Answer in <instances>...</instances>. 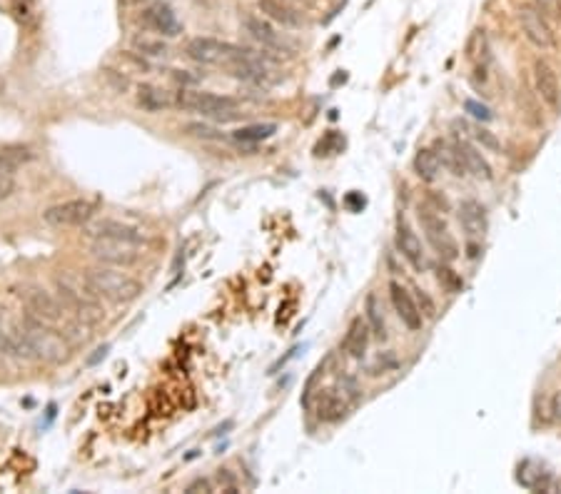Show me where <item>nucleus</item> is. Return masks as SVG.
I'll return each mask as SVG.
<instances>
[{
	"mask_svg": "<svg viewBox=\"0 0 561 494\" xmlns=\"http://www.w3.org/2000/svg\"><path fill=\"white\" fill-rule=\"evenodd\" d=\"M85 285L95 297H105L112 302H132L143 292V285L135 277L120 272L117 268H110V265L90 268L85 272Z\"/></svg>",
	"mask_w": 561,
	"mask_h": 494,
	"instance_id": "1",
	"label": "nucleus"
},
{
	"mask_svg": "<svg viewBox=\"0 0 561 494\" xmlns=\"http://www.w3.org/2000/svg\"><path fill=\"white\" fill-rule=\"evenodd\" d=\"M175 95V108L180 110H195L207 117H217V120H232L237 117V100L227 95H215L205 90H190L180 88Z\"/></svg>",
	"mask_w": 561,
	"mask_h": 494,
	"instance_id": "2",
	"label": "nucleus"
},
{
	"mask_svg": "<svg viewBox=\"0 0 561 494\" xmlns=\"http://www.w3.org/2000/svg\"><path fill=\"white\" fill-rule=\"evenodd\" d=\"M23 329H25V337H27V344H30V352L33 357L43 360V362H50V364H58L62 360H68V342L62 340V335H58L55 329L45 327L43 320L38 317H27L23 322Z\"/></svg>",
	"mask_w": 561,
	"mask_h": 494,
	"instance_id": "3",
	"label": "nucleus"
},
{
	"mask_svg": "<svg viewBox=\"0 0 561 494\" xmlns=\"http://www.w3.org/2000/svg\"><path fill=\"white\" fill-rule=\"evenodd\" d=\"M185 53L190 55L195 62H200V65H222V68H225L230 60L245 55L247 48L235 45V43L217 40V38H192V40L187 43Z\"/></svg>",
	"mask_w": 561,
	"mask_h": 494,
	"instance_id": "4",
	"label": "nucleus"
},
{
	"mask_svg": "<svg viewBox=\"0 0 561 494\" xmlns=\"http://www.w3.org/2000/svg\"><path fill=\"white\" fill-rule=\"evenodd\" d=\"M93 257L100 265H110V268H132L140 260V250L135 242L125 240H110V237H95L93 242Z\"/></svg>",
	"mask_w": 561,
	"mask_h": 494,
	"instance_id": "5",
	"label": "nucleus"
},
{
	"mask_svg": "<svg viewBox=\"0 0 561 494\" xmlns=\"http://www.w3.org/2000/svg\"><path fill=\"white\" fill-rule=\"evenodd\" d=\"M419 222H422V230H425L427 240H429V245L439 252V257L446 262L457 260L459 247H457V242H454L452 235H449V230H446L444 220L439 217L437 213H431V210L422 207V210H419Z\"/></svg>",
	"mask_w": 561,
	"mask_h": 494,
	"instance_id": "6",
	"label": "nucleus"
},
{
	"mask_svg": "<svg viewBox=\"0 0 561 494\" xmlns=\"http://www.w3.org/2000/svg\"><path fill=\"white\" fill-rule=\"evenodd\" d=\"M519 23L521 30L527 35V40L536 45L539 50H551L556 45V35L551 23L536 10L534 5H521L519 8Z\"/></svg>",
	"mask_w": 561,
	"mask_h": 494,
	"instance_id": "7",
	"label": "nucleus"
},
{
	"mask_svg": "<svg viewBox=\"0 0 561 494\" xmlns=\"http://www.w3.org/2000/svg\"><path fill=\"white\" fill-rule=\"evenodd\" d=\"M242 27H245V33L250 35L252 40H257L262 48L270 50V53H280V55L294 53L292 43H289L282 33H277V30H274L265 18H260V15H245V18H242Z\"/></svg>",
	"mask_w": 561,
	"mask_h": 494,
	"instance_id": "8",
	"label": "nucleus"
},
{
	"mask_svg": "<svg viewBox=\"0 0 561 494\" xmlns=\"http://www.w3.org/2000/svg\"><path fill=\"white\" fill-rule=\"evenodd\" d=\"M95 215V205L88 200H68V202H58L43 213V220L55 227H77L85 225L90 217Z\"/></svg>",
	"mask_w": 561,
	"mask_h": 494,
	"instance_id": "9",
	"label": "nucleus"
},
{
	"mask_svg": "<svg viewBox=\"0 0 561 494\" xmlns=\"http://www.w3.org/2000/svg\"><path fill=\"white\" fill-rule=\"evenodd\" d=\"M534 88H536V95L541 97V103L547 105L549 110L559 113V110H561L559 75H556V70L551 68L547 60H536L534 62Z\"/></svg>",
	"mask_w": 561,
	"mask_h": 494,
	"instance_id": "10",
	"label": "nucleus"
},
{
	"mask_svg": "<svg viewBox=\"0 0 561 494\" xmlns=\"http://www.w3.org/2000/svg\"><path fill=\"white\" fill-rule=\"evenodd\" d=\"M58 292H60V302L70 312H75L77 320H82V322H88V325H97L105 320L103 307H100L93 297H82L80 292H75V290L62 285V282H58Z\"/></svg>",
	"mask_w": 561,
	"mask_h": 494,
	"instance_id": "11",
	"label": "nucleus"
},
{
	"mask_svg": "<svg viewBox=\"0 0 561 494\" xmlns=\"http://www.w3.org/2000/svg\"><path fill=\"white\" fill-rule=\"evenodd\" d=\"M390 297H392V305H394V309H397V315H399V320H402L404 327L411 329V332L422 329L425 315H422L417 300H414L399 282H390Z\"/></svg>",
	"mask_w": 561,
	"mask_h": 494,
	"instance_id": "12",
	"label": "nucleus"
},
{
	"mask_svg": "<svg viewBox=\"0 0 561 494\" xmlns=\"http://www.w3.org/2000/svg\"><path fill=\"white\" fill-rule=\"evenodd\" d=\"M397 250L402 252V257L409 262L414 270H425L427 268L422 242H419V237L414 235V230H411V227L407 225L402 217H399V222H397Z\"/></svg>",
	"mask_w": 561,
	"mask_h": 494,
	"instance_id": "13",
	"label": "nucleus"
},
{
	"mask_svg": "<svg viewBox=\"0 0 561 494\" xmlns=\"http://www.w3.org/2000/svg\"><path fill=\"white\" fill-rule=\"evenodd\" d=\"M25 305L27 309H30V315L43 320V322H58L62 315L60 302L53 300V297H50L48 292H43V290H30L25 295Z\"/></svg>",
	"mask_w": 561,
	"mask_h": 494,
	"instance_id": "14",
	"label": "nucleus"
},
{
	"mask_svg": "<svg viewBox=\"0 0 561 494\" xmlns=\"http://www.w3.org/2000/svg\"><path fill=\"white\" fill-rule=\"evenodd\" d=\"M454 150H457V155L462 158V163H464L466 172H472L474 178H479V180H492V165L486 163L484 155H481L469 140L459 137L457 143H454Z\"/></svg>",
	"mask_w": 561,
	"mask_h": 494,
	"instance_id": "15",
	"label": "nucleus"
},
{
	"mask_svg": "<svg viewBox=\"0 0 561 494\" xmlns=\"http://www.w3.org/2000/svg\"><path fill=\"white\" fill-rule=\"evenodd\" d=\"M262 15H267L270 21L280 23L282 27H302L305 25V18L302 13H297L287 0H257Z\"/></svg>",
	"mask_w": 561,
	"mask_h": 494,
	"instance_id": "16",
	"label": "nucleus"
},
{
	"mask_svg": "<svg viewBox=\"0 0 561 494\" xmlns=\"http://www.w3.org/2000/svg\"><path fill=\"white\" fill-rule=\"evenodd\" d=\"M90 235L95 237H110V240H125V242H140L145 240V235L132 225H125V222H117V220H103V222H95L90 227Z\"/></svg>",
	"mask_w": 561,
	"mask_h": 494,
	"instance_id": "17",
	"label": "nucleus"
},
{
	"mask_svg": "<svg viewBox=\"0 0 561 494\" xmlns=\"http://www.w3.org/2000/svg\"><path fill=\"white\" fill-rule=\"evenodd\" d=\"M370 325L364 322L362 317H355L352 322H349L347 327V335H344L342 340V347L344 352H347L349 357H355V360H362L364 352H367V344H370Z\"/></svg>",
	"mask_w": 561,
	"mask_h": 494,
	"instance_id": "18",
	"label": "nucleus"
},
{
	"mask_svg": "<svg viewBox=\"0 0 561 494\" xmlns=\"http://www.w3.org/2000/svg\"><path fill=\"white\" fill-rule=\"evenodd\" d=\"M315 412L322 422H337L347 412V399L337 390H320L315 399Z\"/></svg>",
	"mask_w": 561,
	"mask_h": 494,
	"instance_id": "19",
	"label": "nucleus"
},
{
	"mask_svg": "<svg viewBox=\"0 0 561 494\" xmlns=\"http://www.w3.org/2000/svg\"><path fill=\"white\" fill-rule=\"evenodd\" d=\"M145 23H147L150 27H155L158 33L167 35V38H175V35L182 30L178 23V15L172 13L170 5H163V3L145 10Z\"/></svg>",
	"mask_w": 561,
	"mask_h": 494,
	"instance_id": "20",
	"label": "nucleus"
},
{
	"mask_svg": "<svg viewBox=\"0 0 561 494\" xmlns=\"http://www.w3.org/2000/svg\"><path fill=\"white\" fill-rule=\"evenodd\" d=\"M459 222L464 227L466 233L472 237H479V235L486 233V213L484 207L477 202V200H464L462 207H459Z\"/></svg>",
	"mask_w": 561,
	"mask_h": 494,
	"instance_id": "21",
	"label": "nucleus"
},
{
	"mask_svg": "<svg viewBox=\"0 0 561 494\" xmlns=\"http://www.w3.org/2000/svg\"><path fill=\"white\" fill-rule=\"evenodd\" d=\"M137 105L147 110V113H160V110H167L175 105V95L155 88V85H140L137 88Z\"/></svg>",
	"mask_w": 561,
	"mask_h": 494,
	"instance_id": "22",
	"label": "nucleus"
},
{
	"mask_svg": "<svg viewBox=\"0 0 561 494\" xmlns=\"http://www.w3.org/2000/svg\"><path fill=\"white\" fill-rule=\"evenodd\" d=\"M364 315H367V325L374 332L377 340H387V320H384V307L382 300L377 297V292H370L364 300Z\"/></svg>",
	"mask_w": 561,
	"mask_h": 494,
	"instance_id": "23",
	"label": "nucleus"
},
{
	"mask_svg": "<svg viewBox=\"0 0 561 494\" xmlns=\"http://www.w3.org/2000/svg\"><path fill=\"white\" fill-rule=\"evenodd\" d=\"M414 172H417L419 180L434 183L439 178V172H442V158L429 148H422L417 152V158H414Z\"/></svg>",
	"mask_w": 561,
	"mask_h": 494,
	"instance_id": "24",
	"label": "nucleus"
},
{
	"mask_svg": "<svg viewBox=\"0 0 561 494\" xmlns=\"http://www.w3.org/2000/svg\"><path fill=\"white\" fill-rule=\"evenodd\" d=\"M132 50L143 58H165L170 53L167 43L163 38H152V35H135L132 38Z\"/></svg>",
	"mask_w": 561,
	"mask_h": 494,
	"instance_id": "25",
	"label": "nucleus"
},
{
	"mask_svg": "<svg viewBox=\"0 0 561 494\" xmlns=\"http://www.w3.org/2000/svg\"><path fill=\"white\" fill-rule=\"evenodd\" d=\"M277 125L265 123V125H245V128H237L232 132V137L237 143H260V140H267V137L274 135Z\"/></svg>",
	"mask_w": 561,
	"mask_h": 494,
	"instance_id": "26",
	"label": "nucleus"
},
{
	"mask_svg": "<svg viewBox=\"0 0 561 494\" xmlns=\"http://www.w3.org/2000/svg\"><path fill=\"white\" fill-rule=\"evenodd\" d=\"M185 132L198 140H225V132H219L217 128L213 125H205V123H190L185 125Z\"/></svg>",
	"mask_w": 561,
	"mask_h": 494,
	"instance_id": "27",
	"label": "nucleus"
},
{
	"mask_svg": "<svg viewBox=\"0 0 561 494\" xmlns=\"http://www.w3.org/2000/svg\"><path fill=\"white\" fill-rule=\"evenodd\" d=\"M437 280H439V285L446 290V292H459L462 285H464L462 277H459L452 268H446V265H439V268H437Z\"/></svg>",
	"mask_w": 561,
	"mask_h": 494,
	"instance_id": "28",
	"label": "nucleus"
},
{
	"mask_svg": "<svg viewBox=\"0 0 561 494\" xmlns=\"http://www.w3.org/2000/svg\"><path fill=\"white\" fill-rule=\"evenodd\" d=\"M442 165H446V167L452 170L454 178H464L466 175V167L464 163H462V158L457 155V150H454V145L452 148H444V152H442Z\"/></svg>",
	"mask_w": 561,
	"mask_h": 494,
	"instance_id": "29",
	"label": "nucleus"
},
{
	"mask_svg": "<svg viewBox=\"0 0 561 494\" xmlns=\"http://www.w3.org/2000/svg\"><path fill=\"white\" fill-rule=\"evenodd\" d=\"M534 8L547 21H561V0H534Z\"/></svg>",
	"mask_w": 561,
	"mask_h": 494,
	"instance_id": "30",
	"label": "nucleus"
},
{
	"mask_svg": "<svg viewBox=\"0 0 561 494\" xmlns=\"http://www.w3.org/2000/svg\"><path fill=\"white\" fill-rule=\"evenodd\" d=\"M414 292H417V297H414V300H417L419 309H422V315H425V317H434V315H437V307H434V302H431V297L427 295L425 290H414Z\"/></svg>",
	"mask_w": 561,
	"mask_h": 494,
	"instance_id": "31",
	"label": "nucleus"
},
{
	"mask_svg": "<svg viewBox=\"0 0 561 494\" xmlns=\"http://www.w3.org/2000/svg\"><path fill=\"white\" fill-rule=\"evenodd\" d=\"M474 137H477V140H479L484 148H489V150H499V140H497V137H494L489 130H481V128H477V130H474Z\"/></svg>",
	"mask_w": 561,
	"mask_h": 494,
	"instance_id": "32",
	"label": "nucleus"
},
{
	"mask_svg": "<svg viewBox=\"0 0 561 494\" xmlns=\"http://www.w3.org/2000/svg\"><path fill=\"white\" fill-rule=\"evenodd\" d=\"M464 110H466V113H472L474 117H479V120H489V117H492L489 108H484V105H479V103H474V100H466Z\"/></svg>",
	"mask_w": 561,
	"mask_h": 494,
	"instance_id": "33",
	"label": "nucleus"
},
{
	"mask_svg": "<svg viewBox=\"0 0 561 494\" xmlns=\"http://www.w3.org/2000/svg\"><path fill=\"white\" fill-rule=\"evenodd\" d=\"M15 167H18V165H15L13 160L8 158L5 152H0V178H8V175H13Z\"/></svg>",
	"mask_w": 561,
	"mask_h": 494,
	"instance_id": "34",
	"label": "nucleus"
},
{
	"mask_svg": "<svg viewBox=\"0 0 561 494\" xmlns=\"http://www.w3.org/2000/svg\"><path fill=\"white\" fill-rule=\"evenodd\" d=\"M13 192H15L13 178H10V175H8V178H0V200H8Z\"/></svg>",
	"mask_w": 561,
	"mask_h": 494,
	"instance_id": "35",
	"label": "nucleus"
},
{
	"mask_svg": "<svg viewBox=\"0 0 561 494\" xmlns=\"http://www.w3.org/2000/svg\"><path fill=\"white\" fill-rule=\"evenodd\" d=\"M187 494H198V492H213V484L207 480H195L192 484H187V489H185Z\"/></svg>",
	"mask_w": 561,
	"mask_h": 494,
	"instance_id": "36",
	"label": "nucleus"
},
{
	"mask_svg": "<svg viewBox=\"0 0 561 494\" xmlns=\"http://www.w3.org/2000/svg\"><path fill=\"white\" fill-rule=\"evenodd\" d=\"M551 412H554V417L561 422V392L554 395V399H551Z\"/></svg>",
	"mask_w": 561,
	"mask_h": 494,
	"instance_id": "37",
	"label": "nucleus"
},
{
	"mask_svg": "<svg viewBox=\"0 0 561 494\" xmlns=\"http://www.w3.org/2000/svg\"><path fill=\"white\" fill-rule=\"evenodd\" d=\"M105 352H108V347H100V350H97V355H95V357H90V364H95L97 360H100V357H105Z\"/></svg>",
	"mask_w": 561,
	"mask_h": 494,
	"instance_id": "38",
	"label": "nucleus"
},
{
	"mask_svg": "<svg viewBox=\"0 0 561 494\" xmlns=\"http://www.w3.org/2000/svg\"><path fill=\"white\" fill-rule=\"evenodd\" d=\"M0 93H3V82H0Z\"/></svg>",
	"mask_w": 561,
	"mask_h": 494,
	"instance_id": "39",
	"label": "nucleus"
},
{
	"mask_svg": "<svg viewBox=\"0 0 561 494\" xmlns=\"http://www.w3.org/2000/svg\"><path fill=\"white\" fill-rule=\"evenodd\" d=\"M305 3H315V0H305Z\"/></svg>",
	"mask_w": 561,
	"mask_h": 494,
	"instance_id": "40",
	"label": "nucleus"
}]
</instances>
